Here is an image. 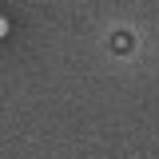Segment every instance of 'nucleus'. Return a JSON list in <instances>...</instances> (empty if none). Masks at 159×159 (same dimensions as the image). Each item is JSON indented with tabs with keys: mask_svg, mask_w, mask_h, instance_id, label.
I'll use <instances>...</instances> for the list:
<instances>
[{
	"mask_svg": "<svg viewBox=\"0 0 159 159\" xmlns=\"http://www.w3.org/2000/svg\"><path fill=\"white\" fill-rule=\"evenodd\" d=\"M4 32H8V20H0V36H4Z\"/></svg>",
	"mask_w": 159,
	"mask_h": 159,
	"instance_id": "1",
	"label": "nucleus"
}]
</instances>
